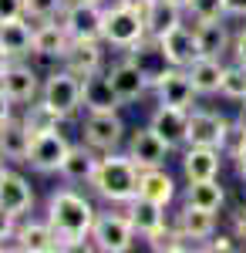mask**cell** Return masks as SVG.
I'll use <instances>...</instances> for the list:
<instances>
[{
	"label": "cell",
	"instance_id": "6da1fadb",
	"mask_svg": "<svg viewBox=\"0 0 246 253\" xmlns=\"http://www.w3.org/2000/svg\"><path fill=\"white\" fill-rule=\"evenodd\" d=\"M95 219H98L95 206L75 189H57L47 199V223L54 226L61 250H75L84 240H91Z\"/></svg>",
	"mask_w": 246,
	"mask_h": 253
},
{
	"label": "cell",
	"instance_id": "7a4b0ae2",
	"mask_svg": "<svg viewBox=\"0 0 246 253\" xmlns=\"http://www.w3.org/2000/svg\"><path fill=\"white\" fill-rule=\"evenodd\" d=\"M138 175L142 169L135 166V159L125 152V156H118V152H105L101 162H98V172L91 175V189H95L105 203H128L138 196Z\"/></svg>",
	"mask_w": 246,
	"mask_h": 253
},
{
	"label": "cell",
	"instance_id": "3957f363",
	"mask_svg": "<svg viewBox=\"0 0 246 253\" xmlns=\"http://www.w3.org/2000/svg\"><path fill=\"white\" fill-rule=\"evenodd\" d=\"M145 38H149V24H145V17L138 10L125 7V3H115V7L105 10V38L101 41H108L112 47L128 51Z\"/></svg>",
	"mask_w": 246,
	"mask_h": 253
},
{
	"label": "cell",
	"instance_id": "277c9868",
	"mask_svg": "<svg viewBox=\"0 0 246 253\" xmlns=\"http://www.w3.org/2000/svg\"><path fill=\"white\" fill-rule=\"evenodd\" d=\"M41 98L54 108L61 118H75L81 108H84V95H81V78L71 75L68 68H61L54 75H47L44 88H41Z\"/></svg>",
	"mask_w": 246,
	"mask_h": 253
},
{
	"label": "cell",
	"instance_id": "5b68a950",
	"mask_svg": "<svg viewBox=\"0 0 246 253\" xmlns=\"http://www.w3.org/2000/svg\"><path fill=\"white\" fill-rule=\"evenodd\" d=\"M91 243L101 253H125L135 243V226L128 213H98L95 230H91Z\"/></svg>",
	"mask_w": 246,
	"mask_h": 253
},
{
	"label": "cell",
	"instance_id": "8992f818",
	"mask_svg": "<svg viewBox=\"0 0 246 253\" xmlns=\"http://www.w3.org/2000/svg\"><path fill=\"white\" fill-rule=\"evenodd\" d=\"M68 34L75 41H101L105 38V10L101 0H71L61 14Z\"/></svg>",
	"mask_w": 246,
	"mask_h": 253
},
{
	"label": "cell",
	"instance_id": "52a82bcc",
	"mask_svg": "<svg viewBox=\"0 0 246 253\" xmlns=\"http://www.w3.org/2000/svg\"><path fill=\"white\" fill-rule=\"evenodd\" d=\"M125 138V122L118 112H88L84 118V142L95 152H115Z\"/></svg>",
	"mask_w": 246,
	"mask_h": 253
},
{
	"label": "cell",
	"instance_id": "ba28073f",
	"mask_svg": "<svg viewBox=\"0 0 246 253\" xmlns=\"http://www.w3.org/2000/svg\"><path fill=\"white\" fill-rule=\"evenodd\" d=\"M68 152H71V142L61 135L57 128H51V132H41V135H34L27 162H31L38 172H61V166H64Z\"/></svg>",
	"mask_w": 246,
	"mask_h": 253
},
{
	"label": "cell",
	"instance_id": "9c48e42d",
	"mask_svg": "<svg viewBox=\"0 0 246 253\" xmlns=\"http://www.w3.org/2000/svg\"><path fill=\"white\" fill-rule=\"evenodd\" d=\"M199 95L196 84H192L189 71L186 68H169L162 81L155 84V98L159 105H169V108H192V98Z\"/></svg>",
	"mask_w": 246,
	"mask_h": 253
},
{
	"label": "cell",
	"instance_id": "30bf717a",
	"mask_svg": "<svg viewBox=\"0 0 246 253\" xmlns=\"http://www.w3.org/2000/svg\"><path fill=\"white\" fill-rule=\"evenodd\" d=\"M152 128L169 142V149H182L189 145V108H169V105H159L152 112Z\"/></svg>",
	"mask_w": 246,
	"mask_h": 253
},
{
	"label": "cell",
	"instance_id": "8fae6325",
	"mask_svg": "<svg viewBox=\"0 0 246 253\" xmlns=\"http://www.w3.org/2000/svg\"><path fill=\"white\" fill-rule=\"evenodd\" d=\"M169 142L159 135L155 128H138L132 138H128V156L135 159V166L138 169H152V166H162L165 162V156H169Z\"/></svg>",
	"mask_w": 246,
	"mask_h": 253
},
{
	"label": "cell",
	"instance_id": "7c38bea8",
	"mask_svg": "<svg viewBox=\"0 0 246 253\" xmlns=\"http://www.w3.org/2000/svg\"><path fill=\"white\" fill-rule=\"evenodd\" d=\"M81 95H84V108L88 112H118V105H125L112 84L108 71H95L88 78H81Z\"/></svg>",
	"mask_w": 246,
	"mask_h": 253
},
{
	"label": "cell",
	"instance_id": "4fadbf2b",
	"mask_svg": "<svg viewBox=\"0 0 246 253\" xmlns=\"http://www.w3.org/2000/svg\"><path fill=\"white\" fill-rule=\"evenodd\" d=\"M108 75H112L115 91H118V98H122L125 105H128V101H138V98H142V95H145V91L152 88L149 75H145V71H142V68H138L132 58L118 61V64H115Z\"/></svg>",
	"mask_w": 246,
	"mask_h": 253
},
{
	"label": "cell",
	"instance_id": "5bb4252c",
	"mask_svg": "<svg viewBox=\"0 0 246 253\" xmlns=\"http://www.w3.org/2000/svg\"><path fill=\"white\" fill-rule=\"evenodd\" d=\"M226 128L229 122L219 112H206V108H199V112H189V145H223V138H226Z\"/></svg>",
	"mask_w": 246,
	"mask_h": 253
},
{
	"label": "cell",
	"instance_id": "9a60e30c",
	"mask_svg": "<svg viewBox=\"0 0 246 253\" xmlns=\"http://www.w3.org/2000/svg\"><path fill=\"white\" fill-rule=\"evenodd\" d=\"M125 54H128V58H132L135 64H138V68H142V71L149 75L152 88H155V84L162 81V75H165V71L172 68L169 58H165V51H162V41H159V38H152V34H149L145 41H138L135 47H128Z\"/></svg>",
	"mask_w": 246,
	"mask_h": 253
},
{
	"label": "cell",
	"instance_id": "2e32d148",
	"mask_svg": "<svg viewBox=\"0 0 246 253\" xmlns=\"http://www.w3.org/2000/svg\"><path fill=\"white\" fill-rule=\"evenodd\" d=\"M0 88L14 98V105H27V101H34L41 95L44 84L38 81V75L27 64H7V71L0 75Z\"/></svg>",
	"mask_w": 246,
	"mask_h": 253
},
{
	"label": "cell",
	"instance_id": "e0dca14e",
	"mask_svg": "<svg viewBox=\"0 0 246 253\" xmlns=\"http://www.w3.org/2000/svg\"><path fill=\"white\" fill-rule=\"evenodd\" d=\"M128 210V219H132L135 233L138 236H155L162 226H165V206H159V203H152V199H145V196H135V199H128L125 203Z\"/></svg>",
	"mask_w": 246,
	"mask_h": 253
},
{
	"label": "cell",
	"instance_id": "ac0fdd59",
	"mask_svg": "<svg viewBox=\"0 0 246 253\" xmlns=\"http://www.w3.org/2000/svg\"><path fill=\"white\" fill-rule=\"evenodd\" d=\"M162 41V51L169 58L172 68H189L192 61L199 58V44H196V31H189L186 24H179L175 31H169Z\"/></svg>",
	"mask_w": 246,
	"mask_h": 253
},
{
	"label": "cell",
	"instance_id": "d6986e66",
	"mask_svg": "<svg viewBox=\"0 0 246 253\" xmlns=\"http://www.w3.org/2000/svg\"><path fill=\"white\" fill-rule=\"evenodd\" d=\"M219 152L223 149H216V145H189L186 152H182V172L189 182L196 179H216L219 172Z\"/></svg>",
	"mask_w": 246,
	"mask_h": 253
},
{
	"label": "cell",
	"instance_id": "ffe728a7",
	"mask_svg": "<svg viewBox=\"0 0 246 253\" xmlns=\"http://www.w3.org/2000/svg\"><path fill=\"white\" fill-rule=\"evenodd\" d=\"M71 34L64 27V20H41V27H34V54L38 58H64V51L71 47Z\"/></svg>",
	"mask_w": 246,
	"mask_h": 253
},
{
	"label": "cell",
	"instance_id": "44dd1931",
	"mask_svg": "<svg viewBox=\"0 0 246 253\" xmlns=\"http://www.w3.org/2000/svg\"><path fill=\"white\" fill-rule=\"evenodd\" d=\"M101 44L98 41H71V47L64 51V68L78 75V78H88V75H95L101 71Z\"/></svg>",
	"mask_w": 246,
	"mask_h": 253
},
{
	"label": "cell",
	"instance_id": "7402d4cb",
	"mask_svg": "<svg viewBox=\"0 0 246 253\" xmlns=\"http://www.w3.org/2000/svg\"><path fill=\"white\" fill-rule=\"evenodd\" d=\"M31 128L24 125V118H7L3 125H0V156L3 159H14V162H27L31 156Z\"/></svg>",
	"mask_w": 246,
	"mask_h": 253
},
{
	"label": "cell",
	"instance_id": "603a6c76",
	"mask_svg": "<svg viewBox=\"0 0 246 253\" xmlns=\"http://www.w3.org/2000/svg\"><path fill=\"white\" fill-rule=\"evenodd\" d=\"M186 71H189V78H192V84H196L199 95H219V84H223V75H226L223 58H206V54H199Z\"/></svg>",
	"mask_w": 246,
	"mask_h": 253
},
{
	"label": "cell",
	"instance_id": "cb8c5ba5",
	"mask_svg": "<svg viewBox=\"0 0 246 253\" xmlns=\"http://www.w3.org/2000/svg\"><path fill=\"white\" fill-rule=\"evenodd\" d=\"M0 206L14 216H24L31 206H34V189L31 182L17 172H7V179L0 182Z\"/></svg>",
	"mask_w": 246,
	"mask_h": 253
},
{
	"label": "cell",
	"instance_id": "d4e9b609",
	"mask_svg": "<svg viewBox=\"0 0 246 253\" xmlns=\"http://www.w3.org/2000/svg\"><path fill=\"white\" fill-rule=\"evenodd\" d=\"M138 196H145V199L159 203V206H169L175 199V179L162 166L142 169V175H138Z\"/></svg>",
	"mask_w": 246,
	"mask_h": 253
},
{
	"label": "cell",
	"instance_id": "484cf974",
	"mask_svg": "<svg viewBox=\"0 0 246 253\" xmlns=\"http://www.w3.org/2000/svg\"><path fill=\"white\" fill-rule=\"evenodd\" d=\"M196 44H199V54H206V58H223L229 47H233V38H229L223 20H199V24H196Z\"/></svg>",
	"mask_w": 246,
	"mask_h": 253
},
{
	"label": "cell",
	"instance_id": "4316f807",
	"mask_svg": "<svg viewBox=\"0 0 246 253\" xmlns=\"http://www.w3.org/2000/svg\"><path fill=\"white\" fill-rule=\"evenodd\" d=\"M98 162H101V156H95V149L88 142L84 145H71V152H68L64 166H61V175L68 182H91V175L98 172Z\"/></svg>",
	"mask_w": 246,
	"mask_h": 253
},
{
	"label": "cell",
	"instance_id": "83f0119b",
	"mask_svg": "<svg viewBox=\"0 0 246 253\" xmlns=\"http://www.w3.org/2000/svg\"><path fill=\"white\" fill-rule=\"evenodd\" d=\"M0 44L10 58H24V54H34V27L24 17L7 20L0 24Z\"/></svg>",
	"mask_w": 246,
	"mask_h": 253
},
{
	"label": "cell",
	"instance_id": "f1b7e54d",
	"mask_svg": "<svg viewBox=\"0 0 246 253\" xmlns=\"http://www.w3.org/2000/svg\"><path fill=\"white\" fill-rule=\"evenodd\" d=\"M145 24H149V34L152 38H165L169 31H175L182 24V7L172 3V0H152L149 10L142 14Z\"/></svg>",
	"mask_w": 246,
	"mask_h": 253
},
{
	"label": "cell",
	"instance_id": "f546056e",
	"mask_svg": "<svg viewBox=\"0 0 246 253\" xmlns=\"http://www.w3.org/2000/svg\"><path fill=\"white\" fill-rule=\"evenodd\" d=\"M17 250L51 253V250H61V243H57V233L51 223H24L17 230Z\"/></svg>",
	"mask_w": 246,
	"mask_h": 253
},
{
	"label": "cell",
	"instance_id": "4dcf8cb0",
	"mask_svg": "<svg viewBox=\"0 0 246 253\" xmlns=\"http://www.w3.org/2000/svg\"><path fill=\"white\" fill-rule=\"evenodd\" d=\"M179 230L192 240H209V236L216 233V213H209V210H199V206H182V213H179V223H175Z\"/></svg>",
	"mask_w": 246,
	"mask_h": 253
},
{
	"label": "cell",
	"instance_id": "1f68e13d",
	"mask_svg": "<svg viewBox=\"0 0 246 253\" xmlns=\"http://www.w3.org/2000/svg\"><path fill=\"white\" fill-rule=\"evenodd\" d=\"M186 203L216 213V210L226 203V193H223V186H219L216 179H196V182H189V189H186Z\"/></svg>",
	"mask_w": 246,
	"mask_h": 253
},
{
	"label": "cell",
	"instance_id": "d6a6232c",
	"mask_svg": "<svg viewBox=\"0 0 246 253\" xmlns=\"http://www.w3.org/2000/svg\"><path fill=\"white\" fill-rule=\"evenodd\" d=\"M57 122H64V118L57 115L44 98H41V101H31V105H27V112H24V125L31 128V135L51 132V128H57Z\"/></svg>",
	"mask_w": 246,
	"mask_h": 253
},
{
	"label": "cell",
	"instance_id": "836d02e7",
	"mask_svg": "<svg viewBox=\"0 0 246 253\" xmlns=\"http://www.w3.org/2000/svg\"><path fill=\"white\" fill-rule=\"evenodd\" d=\"M219 95L233 98V101H246V64H229L223 84H219Z\"/></svg>",
	"mask_w": 246,
	"mask_h": 253
},
{
	"label": "cell",
	"instance_id": "e575fe53",
	"mask_svg": "<svg viewBox=\"0 0 246 253\" xmlns=\"http://www.w3.org/2000/svg\"><path fill=\"white\" fill-rule=\"evenodd\" d=\"M68 3L71 0H24V10L34 20H54L68 10Z\"/></svg>",
	"mask_w": 246,
	"mask_h": 253
},
{
	"label": "cell",
	"instance_id": "d590c367",
	"mask_svg": "<svg viewBox=\"0 0 246 253\" xmlns=\"http://www.w3.org/2000/svg\"><path fill=\"white\" fill-rule=\"evenodd\" d=\"M223 156L229 159H240L246 152V125L243 122H229V128H226V138H223Z\"/></svg>",
	"mask_w": 246,
	"mask_h": 253
},
{
	"label": "cell",
	"instance_id": "8d00e7d4",
	"mask_svg": "<svg viewBox=\"0 0 246 253\" xmlns=\"http://www.w3.org/2000/svg\"><path fill=\"white\" fill-rule=\"evenodd\" d=\"M186 10L196 20H223L226 17V0H189Z\"/></svg>",
	"mask_w": 246,
	"mask_h": 253
},
{
	"label": "cell",
	"instance_id": "74e56055",
	"mask_svg": "<svg viewBox=\"0 0 246 253\" xmlns=\"http://www.w3.org/2000/svg\"><path fill=\"white\" fill-rule=\"evenodd\" d=\"M27 10H24V0H0V24H7V20H17L24 17Z\"/></svg>",
	"mask_w": 246,
	"mask_h": 253
},
{
	"label": "cell",
	"instance_id": "f35d334b",
	"mask_svg": "<svg viewBox=\"0 0 246 253\" xmlns=\"http://www.w3.org/2000/svg\"><path fill=\"white\" fill-rule=\"evenodd\" d=\"M17 219H20V216L7 213V210L0 206V240H10V236H17Z\"/></svg>",
	"mask_w": 246,
	"mask_h": 253
},
{
	"label": "cell",
	"instance_id": "ab89813d",
	"mask_svg": "<svg viewBox=\"0 0 246 253\" xmlns=\"http://www.w3.org/2000/svg\"><path fill=\"white\" fill-rule=\"evenodd\" d=\"M233 58H236V64H246V27H240L236 34H233Z\"/></svg>",
	"mask_w": 246,
	"mask_h": 253
},
{
	"label": "cell",
	"instance_id": "60d3db41",
	"mask_svg": "<svg viewBox=\"0 0 246 253\" xmlns=\"http://www.w3.org/2000/svg\"><path fill=\"white\" fill-rule=\"evenodd\" d=\"M233 230H236V240H246V206L233 213Z\"/></svg>",
	"mask_w": 246,
	"mask_h": 253
},
{
	"label": "cell",
	"instance_id": "b9f144b4",
	"mask_svg": "<svg viewBox=\"0 0 246 253\" xmlns=\"http://www.w3.org/2000/svg\"><path fill=\"white\" fill-rule=\"evenodd\" d=\"M233 247H236V243H233V240H229V236H216V240H209L206 243V250H212V253H226V250H233Z\"/></svg>",
	"mask_w": 246,
	"mask_h": 253
},
{
	"label": "cell",
	"instance_id": "7bdbcfd3",
	"mask_svg": "<svg viewBox=\"0 0 246 253\" xmlns=\"http://www.w3.org/2000/svg\"><path fill=\"white\" fill-rule=\"evenodd\" d=\"M10 108H14V98H10L7 91H3V88H0V125L10 118Z\"/></svg>",
	"mask_w": 246,
	"mask_h": 253
},
{
	"label": "cell",
	"instance_id": "ee69618b",
	"mask_svg": "<svg viewBox=\"0 0 246 253\" xmlns=\"http://www.w3.org/2000/svg\"><path fill=\"white\" fill-rule=\"evenodd\" d=\"M226 17H246V0H226Z\"/></svg>",
	"mask_w": 246,
	"mask_h": 253
},
{
	"label": "cell",
	"instance_id": "f6af8a7d",
	"mask_svg": "<svg viewBox=\"0 0 246 253\" xmlns=\"http://www.w3.org/2000/svg\"><path fill=\"white\" fill-rule=\"evenodd\" d=\"M118 3H125V7H132V10H138V14H145L152 0H118Z\"/></svg>",
	"mask_w": 246,
	"mask_h": 253
},
{
	"label": "cell",
	"instance_id": "bcb514c9",
	"mask_svg": "<svg viewBox=\"0 0 246 253\" xmlns=\"http://www.w3.org/2000/svg\"><path fill=\"white\" fill-rule=\"evenodd\" d=\"M236 172H240V179L246 182V152H243L240 159H236Z\"/></svg>",
	"mask_w": 246,
	"mask_h": 253
},
{
	"label": "cell",
	"instance_id": "7dc6e473",
	"mask_svg": "<svg viewBox=\"0 0 246 253\" xmlns=\"http://www.w3.org/2000/svg\"><path fill=\"white\" fill-rule=\"evenodd\" d=\"M7 64H10V54H7V51H3V44H0V75L7 71Z\"/></svg>",
	"mask_w": 246,
	"mask_h": 253
},
{
	"label": "cell",
	"instance_id": "c3c4849f",
	"mask_svg": "<svg viewBox=\"0 0 246 253\" xmlns=\"http://www.w3.org/2000/svg\"><path fill=\"white\" fill-rule=\"evenodd\" d=\"M3 179H7V166L0 162V182H3Z\"/></svg>",
	"mask_w": 246,
	"mask_h": 253
},
{
	"label": "cell",
	"instance_id": "681fc988",
	"mask_svg": "<svg viewBox=\"0 0 246 253\" xmlns=\"http://www.w3.org/2000/svg\"><path fill=\"white\" fill-rule=\"evenodd\" d=\"M240 122H243V125H246V105H243V112H240Z\"/></svg>",
	"mask_w": 246,
	"mask_h": 253
},
{
	"label": "cell",
	"instance_id": "f907efd6",
	"mask_svg": "<svg viewBox=\"0 0 246 253\" xmlns=\"http://www.w3.org/2000/svg\"><path fill=\"white\" fill-rule=\"evenodd\" d=\"M172 3H179V7H186V3H189V0H172Z\"/></svg>",
	"mask_w": 246,
	"mask_h": 253
}]
</instances>
